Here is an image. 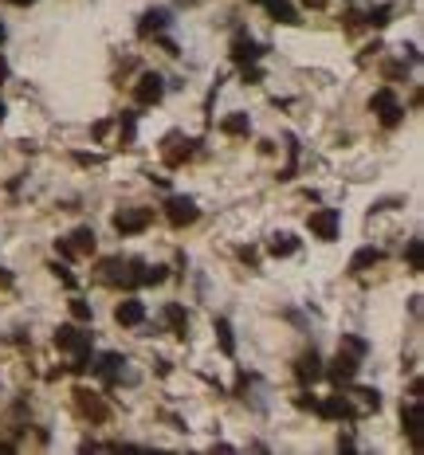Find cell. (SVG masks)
<instances>
[{
  "label": "cell",
  "instance_id": "3",
  "mask_svg": "<svg viewBox=\"0 0 424 455\" xmlns=\"http://www.w3.org/2000/svg\"><path fill=\"white\" fill-rule=\"evenodd\" d=\"M149 224H154L149 208H122V212H114V232L118 236H142Z\"/></svg>",
  "mask_w": 424,
  "mask_h": 455
},
{
  "label": "cell",
  "instance_id": "15",
  "mask_svg": "<svg viewBox=\"0 0 424 455\" xmlns=\"http://www.w3.org/2000/svg\"><path fill=\"white\" fill-rule=\"evenodd\" d=\"M169 20H173V12H169V8H149V12L142 16V24H138V36H142V39L161 36V32L169 28Z\"/></svg>",
  "mask_w": 424,
  "mask_h": 455
},
{
  "label": "cell",
  "instance_id": "22",
  "mask_svg": "<svg viewBox=\"0 0 424 455\" xmlns=\"http://www.w3.org/2000/svg\"><path fill=\"white\" fill-rule=\"evenodd\" d=\"M267 252L275 255V259H287V255H295V252H299V240L283 232V236H275V240H271V248H267Z\"/></svg>",
  "mask_w": 424,
  "mask_h": 455
},
{
  "label": "cell",
  "instance_id": "19",
  "mask_svg": "<svg viewBox=\"0 0 424 455\" xmlns=\"http://www.w3.org/2000/svg\"><path fill=\"white\" fill-rule=\"evenodd\" d=\"M381 259H385V252H381V248H362V252H353V259H350V275H362V271L377 267Z\"/></svg>",
  "mask_w": 424,
  "mask_h": 455
},
{
  "label": "cell",
  "instance_id": "23",
  "mask_svg": "<svg viewBox=\"0 0 424 455\" xmlns=\"http://www.w3.org/2000/svg\"><path fill=\"white\" fill-rule=\"evenodd\" d=\"M212 330H216V337H220V349H224V353H236V337H232V322L228 318H216V326H212Z\"/></svg>",
  "mask_w": 424,
  "mask_h": 455
},
{
  "label": "cell",
  "instance_id": "2",
  "mask_svg": "<svg viewBox=\"0 0 424 455\" xmlns=\"http://www.w3.org/2000/svg\"><path fill=\"white\" fill-rule=\"evenodd\" d=\"M358 369H362V358H353L350 349H338V358L330 361V365H326L322 373H326V377H330L334 384H338V389H346V384H353Z\"/></svg>",
  "mask_w": 424,
  "mask_h": 455
},
{
  "label": "cell",
  "instance_id": "1",
  "mask_svg": "<svg viewBox=\"0 0 424 455\" xmlns=\"http://www.w3.org/2000/svg\"><path fill=\"white\" fill-rule=\"evenodd\" d=\"M369 106H374V114L381 118V126H400V118H405V106L397 102V95H393V86H381V91H374V98H369Z\"/></svg>",
  "mask_w": 424,
  "mask_h": 455
},
{
  "label": "cell",
  "instance_id": "9",
  "mask_svg": "<svg viewBox=\"0 0 424 455\" xmlns=\"http://www.w3.org/2000/svg\"><path fill=\"white\" fill-rule=\"evenodd\" d=\"M122 365H126V358H122V353H102L98 361H91V369L102 377V384H107V389H114V384L122 381Z\"/></svg>",
  "mask_w": 424,
  "mask_h": 455
},
{
  "label": "cell",
  "instance_id": "21",
  "mask_svg": "<svg viewBox=\"0 0 424 455\" xmlns=\"http://www.w3.org/2000/svg\"><path fill=\"white\" fill-rule=\"evenodd\" d=\"M405 259H409L412 275H421V271H424V243H421V236H412V240L405 243Z\"/></svg>",
  "mask_w": 424,
  "mask_h": 455
},
{
  "label": "cell",
  "instance_id": "6",
  "mask_svg": "<svg viewBox=\"0 0 424 455\" xmlns=\"http://www.w3.org/2000/svg\"><path fill=\"white\" fill-rule=\"evenodd\" d=\"M165 216H169L173 228H189V224H196L201 208H196L193 196H169V201H165Z\"/></svg>",
  "mask_w": 424,
  "mask_h": 455
},
{
  "label": "cell",
  "instance_id": "17",
  "mask_svg": "<svg viewBox=\"0 0 424 455\" xmlns=\"http://www.w3.org/2000/svg\"><path fill=\"white\" fill-rule=\"evenodd\" d=\"M255 4L267 8L271 20H279V24H299V8H295L291 0H255Z\"/></svg>",
  "mask_w": 424,
  "mask_h": 455
},
{
  "label": "cell",
  "instance_id": "27",
  "mask_svg": "<svg viewBox=\"0 0 424 455\" xmlns=\"http://www.w3.org/2000/svg\"><path fill=\"white\" fill-rule=\"evenodd\" d=\"M338 349H350L353 358H365V353H369V342L358 337V334H342V346Z\"/></svg>",
  "mask_w": 424,
  "mask_h": 455
},
{
  "label": "cell",
  "instance_id": "20",
  "mask_svg": "<svg viewBox=\"0 0 424 455\" xmlns=\"http://www.w3.org/2000/svg\"><path fill=\"white\" fill-rule=\"evenodd\" d=\"M67 243H71V248H75V255H91V252H95V228H75V232H71V236H67Z\"/></svg>",
  "mask_w": 424,
  "mask_h": 455
},
{
  "label": "cell",
  "instance_id": "26",
  "mask_svg": "<svg viewBox=\"0 0 424 455\" xmlns=\"http://www.w3.org/2000/svg\"><path fill=\"white\" fill-rule=\"evenodd\" d=\"M389 16H393V8H389V4H377V8H369L362 20H365L369 28H385V24H389Z\"/></svg>",
  "mask_w": 424,
  "mask_h": 455
},
{
  "label": "cell",
  "instance_id": "12",
  "mask_svg": "<svg viewBox=\"0 0 424 455\" xmlns=\"http://www.w3.org/2000/svg\"><path fill=\"white\" fill-rule=\"evenodd\" d=\"M75 405H79V412L83 416H91L95 424H102V420H110V408L98 400V393H91V389H75Z\"/></svg>",
  "mask_w": 424,
  "mask_h": 455
},
{
  "label": "cell",
  "instance_id": "13",
  "mask_svg": "<svg viewBox=\"0 0 424 455\" xmlns=\"http://www.w3.org/2000/svg\"><path fill=\"white\" fill-rule=\"evenodd\" d=\"M264 44H255L248 32H236V39H232V59L236 63H255V59H264Z\"/></svg>",
  "mask_w": 424,
  "mask_h": 455
},
{
  "label": "cell",
  "instance_id": "14",
  "mask_svg": "<svg viewBox=\"0 0 424 455\" xmlns=\"http://www.w3.org/2000/svg\"><path fill=\"white\" fill-rule=\"evenodd\" d=\"M114 322L118 326H142L146 322V302L133 299V295L130 299H122L118 306H114Z\"/></svg>",
  "mask_w": 424,
  "mask_h": 455
},
{
  "label": "cell",
  "instance_id": "31",
  "mask_svg": "<svg viewBox=\"0 0 424 455\" xmlns=\"http://www.w3.org/2000/svg\"><path fill=\"white\" fill-rule=\"evenodd\" d=\"M51 271H55V275L63 279V287H75V275H71V271H67V267H59V263H55V267H51Z\"/></svg>",
  "mask_w": 424,
  "mask_h": 455
},
{
  "label": "cell",
  "instance_id": "28",
  "mask_svg": "<svg viewBox=\"0 0 424 455\" xmlns=\"http://www.w3.org/2000/svg\"><path fill=\"white\" fill-rule=\"evenodd\" d=\"M67 306H71V318H75V322H91V302H83V299H71Z\"/></svg>",
  "mask_w": 424,
  "mask_h": 455
},
{
  "label": "cell",
  "instance_id": "37",
  "mask_svg": "<svg viewBox=\"0 0 424 455\" xmlns=\"http://www.w3.org/2000/svg\"><path fill=\"white\" fill-rule=\"evenodd\" d=\"M0 122H4V102H0Z\"/></svg>",
  "mask_w": 424,
  "mask_h": 455
},
{
  "label": "cell",
  "instance_id": "25",
  "mask_svg": "<svg viewBox=\"0 0 424 455\" xmlns=\"http://www.w3.org/2000/svg\"><path fill=\"white\" fill-rule=\"evenodd\" d=\"M118 133H122V142H126V145L133 142V133H138V114H133V110H122V118H118Z\"/></svg>",
  "mask_w": 424,
  "mask_h": 455
},
{
  "label": "cell",
  "instance_id": "36",
  "mask_svg": "<svg viewBox=\"0 0 424 455\" xmlns=\"http://www.w3.org/2000/svg\"><path fill=\"white\" fill-rule=\"evenodd\" d=\"M4 36H8V32H4V24H0V44H4Z\"/></svg>",
  "mask_w": 424,
  "mask_h": 455
},
{
  "label": "cell",
  "instance_id": "34",
  "mask_svg": "<svg viewBox=\"0 0 424 455\" xmlns=\"http://www.w3.org/2000/svg\"><path fill=\"white\" fill-rule=\"evenodd\" d=\"M306 8H326V0H303Z\"/></svg>",
  "mask_w": 424,
  "mask_h": 455
},
{
  "label": "cell",
  "instance_id": "7",
  "mask_svg": "<svg viewBox=\"0 0 424 455\" xmlns=\"http://www.w3.org/2000/svg\"><path fill=\"white\" fill-rule=\"evenodd\" d=\"M55 349H63V353H83V349H91V334H86L83 326H59L55 330Z\"/></svg>",
  "mask_w": 424,
  "mask_h": 455
},
{
  "label": "cell",
  "instance_id": "5",
  "mask_svg": "<svg viewBox=\"0 0 424 455\" xmlns=\"http://www.w3.org/2000/svg\"><path fill=\"white\" fill-rule=\"evenodd\" d=\"M311 232H315L318 240H338V228H342V212L338 208H318V212H311Z\"/></svg>",
  "mask_w": 424,
  "mask_h": 455
},
{
  "label": "cell",
  "instance_id": "18",
  "mask_svg": "<svg viewBox=\"0 0 424 455\" xmlns=\"http://www.w3.org/2000/svg\"><path fill=\"white\" fill-rule=\"evenodd\" d=\"M161 318H165V326H169V330H173L177 337H185V334H189V314H185V306H181V302H169V306L161 310Z\"/></svg>",
  "mask_w": 424,
  "mask_h": 455
},
{
  "label": "cell",
  "instance_id": "32",
  "mask_svg": "<svg viewBox=\"0 0 424 455\" xmlns=\"http://www.w3.org/2000/svg\"><path fill=\"white\" fill-rule=\"evenodd\" d=\"M55 252H59L63 259H75V248H71L67 240H55Z\"/></svg>",
  "mask_w": 424,
  "mask_h": 455
},
{
  "label": "cell",
  "instance_id": "10",
  "mask_svg": "<svg viewBox=\"0 0 424 455\" xmlns=\"http://www.w3.org/2000/svg\"><path fill=\"white\" fill-rule=\"evenodd\" d=\"M193 138H185V133H169V138H165V149H161V157H165V165L169 169H177L185 161V157L193 154Z\"/></svg>",
  "mask_w": 424,
  "mask_h": 455
},
{
  "label": "cell",
  "instance_id": "29",
  "mask_svg": "<svg viewBox=\"0 0 424 455\" xmlns=\"http://www.w3.org/2000/svg\"><path fill=\"white\" fill-rule=\"evenodd\" d=\"M358 396H362L365 408H374V412L381 408V393H377V389H358Z\"/></svg>",
  "mask_w": 424,
  "mask_h": 455
},
{
  "label": "cell",
  "instance_id": "35",
  "mask_svg": "<svg viewBox=\"0 0 424 455\" xmlns=\"http://www.w3.org/2000/svg\"><path fill=\"white\" fill-rule=\"evenodd\" d=\"M16 8H28V4H36V0H12Z\"/></svg>",
  "mask_w": 424,
  "mask_h": 455
},
{
  "label": "cell",
  "instance_id": "11",
  "mask_svg": "<svg viewBox=\"0 0 424 455\" xmlns=\"http://www.w3.org/2000/svg\"><path fill=\"white\" fill-rule=\"evenodd\" d=\"M315 412L322 420H353V416H358V408H353L346 396H326V400H318Z\"/></svg>",
  "mask_w": 424,
  "mask_h": 455
},
{
  "label": "cell",
  "instance_id": "24",
  "mask_svg": "<svg viewBox=\"0 0 424 455\" xmlns=\"http://www.w3.org/2000/svg\"><path fill=\"white\" fill-rule=\"evenodd\" d=\"M220 130H224V133H232V138H240V133H248V130H252V122H248V114H228V118L220 122Z\"/></svg>",
  "mask_w": 424,
  "mask_h": 455
},
{
  "label": "cell",
  "instance_id": "33",
  "mask_svg": "<svg viewBox=\"0 0 424 455\" xmlns=\"http://www.w3.org/2000/svg\"><path fill=\"white\" fill-rule=\"evenodd\" d=\"M4 79H8V59L0 55V83H4Z\"/></svg>",
  "mask_w": 424,
  "mask_h": 455
},
{
  "label": "cell",
  "instance_id": "16",
  "mask_svg": "<svg viewBox=\"0 0 424 455\" xmlns=\"http://www.w3.org/2000/svg\"><path fill=\"white\" fill-rule=\"evenodd\" d=\"M295 377H299L303 384H315L318 377H322V358H318L315 349L299 353V361H295Z\"/></svg>",
  "mask_w": 424,
  "mask_h": 455
},
{
  "label": "cell",
  "instance_id": "4",
  "mask_svg": "<svg viewBox=\"0 0 424 455\" xmlns=\"http://www.w3.org/2000/svg\"><path fill=\"white\" fill-rule=\"evenodd\" d=\"M133 98H138V106H158L161 98H165V79L158 71H146L133 83Z\"/></svg>",
  "mask_w": 424,
  "mask_h": 455
},
{
  "label": "cell",
  "instance_id": "30",
  "mask_svg": "<svg viewBox=\"0 0 424 455\" xmlns=\"http://www.w3.org/2000/svg\"><path fill=\"white\" fill-rule=\"evenodd\" d=\"M295 405H299V408H311V412H315L318 396H315V393H299V396H295Z\"/></svg>",
  "mask_w": 424,
  "mask_h": 455
},
{
  "label": "cell",
  "instance_id": "8",
  "mask_svg": "<svg viewBox=\"0 0 424 455\" xmlns=\"http://www.w3.org/2000/svg\"><path fill=\"white\" fill-rule=\"evenodd\" d=\"M400 424H405V431H409V440L416 443V452H424V408H421V396L400 412Z\"/></svg>",
  "mask_w": 424,
  "mask_h": 455
}]
</instances>
